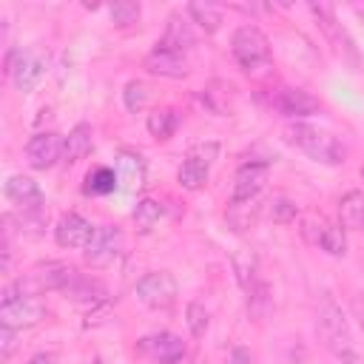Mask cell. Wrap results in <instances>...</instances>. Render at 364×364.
<instances>
[{"mask_svg": "<svg viewBox=\"0 0 364 364\" xmlns=\"http://www.w3.org/2000/svg\"><path fill=\"white\" fill-rule=\"evenodd\" d=\"M282 139L318 165H341L347 156V148L336 134L307 122H287L282 128Z\"/></svg>", "mask_w": 364, "mask_h": 364, "instance_id": "obj_1", "label": "cell"}, {"mask_svg": "<svg viewBox=\"0 0 364 364\" xmlns=\"http://www.w3.org/2000/svg\"><path fill=\"white\" fill-rule=\"evenodd\" d=\"M230 54L242 71L259 74L270 65V40L259 26H239L230 37Z\"/></svg>", "mask_w": 364, "mask_h": 364, "instance_id": "obj_2", "label": "cell"}, {"mask_svg": "<svg viewBox=\"0 0 364 364\" xmlns=\"http://www.w3.org/2000/svg\"><path fill=\"white\" fill-rule=\"evenodd\" d=\"M77 279V270L71 264H63V262H46V264H37L31 267L28 273H23L14 287L20 296H40L46 290H65L71 282Z\"/></svg>", "mask_w": 364, "mask_h": 364, "instance_id": "obj_3", "label": "cell"}, {"mask_svg": "<svg viewBox=\"0 0 364 364\" xmlns=\"http://www.w3.org/2000/svg\"><path fill=\"white\" fill-rule=\"evenodd\" d=\"M216 154H219V145L216 142H199V145H193L185 154L182 165H179V173H176L179 185L185 191H199L208 182V176H210V168H213Z\"/></svg>", "mask_w": 364, "mask_h": 364, "instance_id": "obj_4", "label": "cell"}, {"mask_svg": "<svg viewBox=\"0 0 364 364\" xmlns=\"http://www.w3.org/2000/svg\"><path fill=\"white\" fill-rule=\"evenodd\" d=\"M179 296L176 279L168 270H154L136 282V299L151 310H168Z\"/></svg>", "mask_w": 364, "mask_h": 364, "instance_id": "obj_5", "label": "cell"}, {"mask_svg": "<svg viewBox=\"0 0 364 364\" xmlns=\"http://www.w3.org/2000/svg\"><path fill=\"white\" fill-rule=\"evenodd\" d=\"M3 71L14 80L17 91L28 94V91L43 80L46 63H43V57H37V54H31V51H9V54H6V63H3Z\"/></svg>", "mask_w": 364, "mask_h": 364, "instance_id": "obj_6", "label": "cell"}, {"mask_svg": "<svg viewBox=\"0 0 364 364\" xmlns=\"http://www.w3.org/2000/svg\"><path fill=\"white\" fill-rule=\"evenodd\" d=\"M301 233L310 245L321 247L324 253L330 256H344L347 250V239H344V228L341 225H333L330 219L324 216H307L301 222Z\"/></svg>", "mask_w": 364, "mask_h": 364, "instance_id": "obj_7", "label": "cell"}, {"mask_svg": "<svg viewBox=\"0 0 364 364\" xmlns=\"http://www.w3.org/2000/svg\"><path fill=\"white\" fill-rule=\"evenodd\" d=\"M65 154V136L57 131H40L26 142V159L34 171H48L54 168Z\"/></svg>", "mask_w": 364, "mask_h": 364, "instance_id": "obj_8", "label": "cell"}, {"mask_svg": "<svg viewBox=\"0 0 364 364\" xmlns=\"http://www.w3.org/2000/svg\"><path fill=\"white\" fill-rule=\"evenodd\" d=\"M122 253V230L117 225H100L85 247V264L91 267H108Z\"/></svg>", "mask_w": 364, "mask_h": 364, "instance_id": "obj_9", "label": "cell"}, {"mask_svg": "<svg viewBox=\"0 0 364 364\" xmlns=\"http://www.w3.org/2000/svg\"><path fill=\"white\" fill-rule=\"evenodd\" d=\"M136 353L145 355L154 364H179L188 350H185V341L179 336H173V333H154V336L139 338Z\"/></svg>", "mask_w": 364, "mask_h": 364, "instance_id": "obj_10", "label": "cell"}, {"mask_svg": "<svg viewBox=\"0 0 364 364\" xmlns=\"http://www.w3.org/2000/svg\"><path fill=\"white\" fill-rule=\"evenodd\" d=\"M46 318V304L40 296H20L14 301H6L0 304V324L6 327H34Z\"/></svg>", "mask_w": 364, "mask_h": 364, "instance_id": "obj_11", "label": "cell"}, {"mask_svg": "<svg viewBox=\"0 0 364 364\" xmlns=\"http://www.w3.org/2000/svg\"><path fill=\"white\" fill-rule=\"evenodd\" d=\"M267 173H270V165L267 162H245L236 171V176H233V193H230V199L233 202H253L262 193L264 182H267Z\"/></svg>", "mask_w": 364, "mask_h": 364, "instance_id": "obj_12", "label": "cell"}, {"mask_svg": "<svg viewBox=\"0 0 364 364\" xmlns=\"http://www.w3.org/2000/svg\"><path fill=\"white\" fill-rule=\"evenodd\" d=\"M94 225L85 219V216H80V213H63L60 216V222H57V228H54V239H57V245L60 247H88V242H91V236H94Z\"/></svg>", "mask_w": 364, "mask_h": 364, "instance_id": "obj_13", "label": "cell"}, {"mask_svg": "<svg viewBox=\"0 0 364 364\" xmlns=\"http://www.w3.org/2000/svg\"><path fill=\"white\" fill-rule=\"evenodd\" d=\"M310 11L316 14L318 28H321V31H324V37L333 43V48H336L338 54L355 57V46H353V40L347 37V31L341 28V23L336 20V11H333L327 3H310Z\"/></svg>", "mask_w": 364, "mask_h": 364, "instance_id": "obj_14", "label": "cell"}, {"mask_svg": "<svg viewBox=\"0 0 364 364\" xmlns=\"http://www.w3.org/2000/svg\"><path fill=\"white\" fill-rule=\"evenodd\" d=\"M273 105L284 117H296V119L310 117V114H316L321 108V102L310 91H304V88H279L276 97H273Z\"/></svg>", "mask_w": 364, "mask_h": 364, "instance_id": "obj_15", "label": "cell"}, {"mask_svg": "<svg viewBox=\"0 0 364 364\" xmlns=\"http://www.w3.org/2000/svg\"><path fill=\"white\" fill-rule=\"evenodd\" d=\"M145 71L154 74V77H171V80H179L188 74V63H185V54L179 51H165V48H154L148 57H145Z\"/></svg>", "mask_w": 364, "mask_h": 364, "instance_id": "obj_16", "label": "cell"}, {"mask_svg": "<svg viewBox=\"0 0 364 364\" xmlns=\"http://www.w3.org/2000/svg\"><path fill=\"white\" fill-rule=\"evenodd\" d=\"M193 43H196V34H193V28H191V20H185V17H179V14H171V17H168V26H165V34H162V40L156 43V48L185 54Z\"/></svg>", "mask_w": 364, "mask_h": 364, "instance_id": "obj_17", "label": "cell"}, {"mask_svg": "<svg viewBox=\"0 0 364 364\" xmlns=\"http://www.w3.org/2000/svg\"><path fill=\"white\" fill-rule=\"evenodd\" d=\"M117 176H119V188L122 191H139L145 185V162L139 154L134 151H119L117 154Z\"/></svg>", "mask_w": 364, "mask_h": 364, "instance_id": "obj_18", "label": "cell"}, {"mask_svg": "<svg viewBox=\"0 0 364 364\" xmlns=\"http://www.w3.org/2000/svg\"><path fill=\"white\" fill-rule=\"evenodd\" d=\"M91 148H94V128L88 122H80L65 136V154H63V159L65 162H80V159H85L91 154Z\"/></svg>", "mask_w": 364, "mask_h": 364, "instance_id": "obj_19", "label": "cell"}, {"mask_svg": "<svg viewBox=\"0 0 364 364\" xmlns=\"http://www.w3.org/2000/svg\"><path fill=\"white\" fill-rule=\"evenodd\" d=\"M176 125H179V114H176L171 105H159V108H154V111L148 114V119H145L148 134H151L154 139H159V142L171 139L173 131H176Z\"/></svg>", "mask_w": 364, "mask_h": 364, "instance_id": "obj_20", "label": "cell"}, {"mask_svg": "<svg viewBox=\"0 0 364 364\" xmlns=\"http://www.w3.org/2000/svg\"><path fill=\"white\" fill-rule=\"evenodd\" d=\"M338 225L341 228H364V193L350 191L338 202Z\"/></svg>", "mask_w": 364, "mask_h": 364, "instance_id": "obj_21", "label": "cell"}, {"mask_svg": "<svg viewBox=\"0 0 364 364\" xmlns=\"http://www.w3.org/2000/svg\"><path fill=\"white\" fill-rule=\"evenodd\" d=\"M117 188H119V176H117L114 168H105V165L94 168V171L85 176V185H82V191H85L88 196H105V193H114Z\"/></svg>", "mask_w": 364, "mask_h": 364, "instance_id": "obj_22", "label": "cell"}, {"mask_svg": "<svg viewBox=\"0 0 364 364\" xmlns=\"http://www.w3.org/2000/svg\"><path fill=\"white\" fill-rule=\"evenodd\" d=\"M65 296H71V299L80 301V304H97V301L105 299V287H102L100 282H91V279L77 276V279L65 287Z\"/></svg>", "mask_w": 364, "mask_h": 364, "instance_id": "obj_23", "label": "cell"}, {"mask_svg": "<svg viewBox=\"0 0 364 364\" xmlns=\"http://www.w3.org/2000/svg\"><path fill=\"white\" fill-rule=\"evenodd\" d=\"M188 17H191V23H196L205 34H213V31H219V26H222V11L213 9V6H208V3H191V6H188Z\"/></svg>", "mask_w": 364, "mask_h": 364, "instance_id": "obj_24", "label": "cell"}, {"mask_svg": "<svg viewBox=\"0 0 364 364\" xmlns=\"http://www.w3.org/2000/svg\"><path fill=\"white\" fill-rule=\"evenodd\" d=\"M162 205L156 202V199H139L136 202V208H134V225H136V230L139 233H148V230H154V225L162 219Z\"/></svg>", "mask_w": 364, "mask_h": 364, "instance_id": "obj_25", "label": "cell"}, {"mask_svg": "<svg viewBox=\"0 0 364 364\" xmlns=\"http://www.w3.org/2000/svg\"><path fill=\"white\" fill-rule=\"evenodd\" d=\"M108 14H111V20L117 23V26H134V23H139V14H142V6L139 3H134V0H117L111 9H108Z\"/></svg>", "mask_w": 364, "mask_h": 364, "instance_id": "obj_26", "label": "cell"}, {"mask_svg": "<svg viewBox=\"0 0 364 364\" xmlns=\"http://www.w3.org/2000/svg\"><path fill=\"white\" fill-rule=\"evenodd\" d=\"M185 321H188V330H191V336H196V338H202V336L208 333V324H210V316H208V310H205V304H199V301H191V304L185 307Z\"/></svg>", "mask_w": 364, "mask_h": 364, "instance_id": "obj_27", "label": "cell"}, {"mask_svg": "<svg viewBox=\"0 0 364 364\" xmlns=\"http://www.w3.org/2000/svg\"><path fill=\"white\" fill-rule=\"evenodd\" d=\"M148 97H151V91H148V85L142 80H131L125 85V91H122V100H125V108L128 111H142L145 102H148Z\"/></svg>", "mask_w": 364, "mask_h": 364, "instance_id": "obj_28", "label": "cell"}, {"mask_svg": "<svg viewBox=\"0 0 364 364\" xmlns=\"http://www.w3.org/2000/svg\"><path fill=\"white\" fill-rule=\"evenodd\" d=\"M270 216H273V222H279V225H287V222H293V219H296V205H293L290 199L279 196V199H273Z\"/></svg>", "mask_w": 364, "mask_h": 364, "instance_id": "obj_29", "label": "cell"}, {"mask_svg": "<svg viewBox=\"0 0 364 364\" xmlns=\"http://www.w3.org/2000/svg\"><path fill=\"white\" fill-rule=\"evenodd\" d=\"M14 347H17V330L3 324V327H0V358L9 361L11 353H14Z\"/></svg>", "mask_w": 364, "mask_h": 364, "instance_id": "obj_30", "label": "cell"}, {"mask_svg": "<svg viewBox=\"0 0 364 364\" xmlns=\"http://www.w3.org/2000/svg\"><path fill=\"white\" fill-rule=\"evenodd\" d=\"M230 364H250V353H247L245 347L230 350Z\"/></svg>", "mask_w": 364, "mask_h": 364, "instance_id": "obj_31", "label": "cell"}, {"mask_svg": "<svg viewBox=\"0 0 364 364\" xmlns=\"http://www.w3.org/2000/svg\"><path fill=\"white\" fill-rule=\"evenodd\" d=\"M28 364H57V355L54 353H34L28 358Z\"/></svg>", "mask_w": 364, "mask_h": 364, "instance_id": "obj_32", "label": "cell"}, {"mask_svg": "<svg viewBox=\"0 0 364 364\" xmlns=\"http://www.w3.org/2000/svg\"><path fill=\"white\" fill-rule=\"evenodd\" d=\"M361 179H364V165H361Z\"/></svg>", "mask_w": 364, "mask_h": 364, "instance_id": "obj_33", "label": "cell"}]
</instances>
